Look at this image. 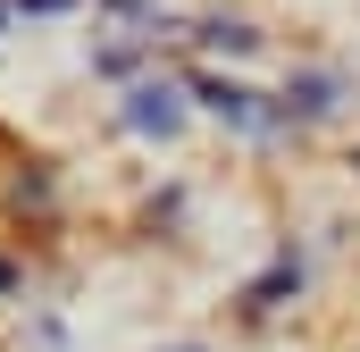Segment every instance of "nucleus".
<instances>
[{
	"label": "nucleus",
	"mask_w": 360,
	"mask_h": 352,
	"mask_svg": "<svg viewBox=\"0 0 360 352\" xmlns=\"http://www.w3.org/2000/svg\"><path fill=\"white\" fill-rule=\"evenodd\" d=\"M201 42H218V51H260L252 25H201Z\"/></svg>",
	"instance_id": "5"
},
{
	"label": "nucleus",
	"mask_w": 360,
	"mask_h": 352,
	"mask_svg": "<svg viewBox=\"0 0 360 352\" xmlns=\"http://www.w3.org/2000/svg\"><path fill=\"white\" fill-rule=\"evenodd\" d=\"M285 101H293V118H327V109H335V84H327V76H293Z\"/></svg>",
	"instance_id": "3"
},
{
	"label": "nucleus",
	"mask_w": 360,
	"mask_h": 352,
	"mask_svg": "<svg viewBox=\"0 0 360 352\" xmlns=\"http://www.w3.org/2000/svg\"><path fill=\"white\" fill-rule=\"evenodd\" d=\"M0 285H8V268H0Z\"/></svg>",
	"instance_id": "6"
},
{
	"label": "nucleus",
	"mask_w": 360,
	"mask_h": 352,
	"mask_svg": "<svg viewBox=\"0 0 360 352\" xmlns=\"http://www.w3.org/2000/svg\"><path fill=\"white\" fill-rule=\"evenodd\" d=\"M285 285H302V268H293V260H285V268H269V277L252 285V310H276V294H285Z\"/></svg>",
	"instance_id": "4"
},
{
	"label": "nucleus",
	"mask_w": 360,
	"mask_h": 352,
	"mask_svg": "<svg viewBox=\"0 0 360 352\" xmlns=\"http://www.w3.org/2000/svg\"><path fill=\"white\" fill-rule=\"evenodd\" d=\"M126 118H134V126H143V134H176V92L168 84H134V101H126Z\"/></svg>",
	"instance_id": "1"
},
{
	"label": "nucleus",
	"mask_w": 360,
	"mask_h": 352,
	"mask_svg": "<svg viewBox=\"0 0 360 352\" xmlns=\"http://www.w3.org/2000/svg\"><path fill=\"white\" fill-rule=\"evenodd\" d=\"M193 92L226 118V126H260V92H243V84H218V76H193Z\"/></svg>",
	"instance_id": "2"
}]
</instances>
